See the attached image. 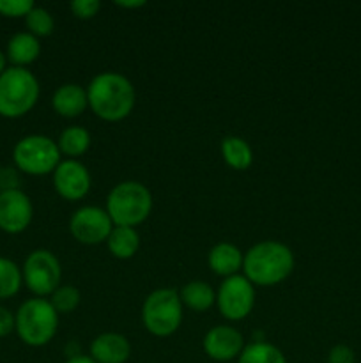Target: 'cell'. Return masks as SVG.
<instances>
[{"label":"cell","instance_id":"obj_1","mask_svg":"<svg viewBox=\"0 0 361 363\" xmlns=\"http://www.w3.org/2000/svg\"><path fill=\"white\" fill-rule=\"evenodd\" d=\"M88 108L103 121L119 123L126 119L137 103V91L127 77L117 71H101L87 87Z\"/></svg>","mask_w":361,"mask_h":363},{"label":"cell","instance_id":"obj_2","mask_svg":"<svg viewBox=\"0 0 361 363\" xmlns=\"http://www.w3.org/2000/svg\"><path fill=\"white\" fill-rule=\"evenodd\" d=\"M294 252L275 240L258 241L248 248L243 259V275L253 286L273 287L285 282L294 272Z\"/></svg>","mask_w":361,"mask_h":363},{"label":"cell","instance_id":"obj_3","mask_svg":"<svg viewBox=\"0 0 361 363\" xmlns=\"http://www.w3.org/2000/svg\"><path fill=\"white\" fill-rule=\"evenodd\" d=\"M152 194L140 181H120L106 197V213L113 225L137 227L152 213Z\"/></svg>","mask_w":361,"mask_h":363},{"label":"cell","instance_id":"obj_4","mask_svg":"<svg viewBox=\"0 0 361 363\" xmlns=\"http://www.w3.org/2000/svg\"><path fill=\"white\" fill-rule=\"evenodd\" d=\"M59 330V314L48 298H30L14 314V332L23 344L42 347L53 340Z\"/></svg>","mask_w":361,"mask_h":363},{"label":"cell","instance_id":"obj_5","mask_svg":"<svg viewBox=\"0 0 361 363\" xmlns=\"http://www.w3.org/2000/svg\"><path fill=\"white\" fill-rule=\"evenodd\" d=\"M41 87L35 74L27 67L9 66L0 74V116L18 119L38 103Z\"/></svg>","mask_w":361,"mask_h":363},{"label":"cell","instance_id":"obj_6","mask_svg":"<svg viewBox=\"0 0 361 363\" xmlns=\"http://www.w3.org/2000/svg\"><path fill=\"white\" fill-rule=\"evenodd\" d=\"M184 307L179 293L172 287H161L147 294L142 305V323L154 337H170L183 325Z\"/></svg>","mask_w":361,"mask_h":363},{"label":"cell","instance_id":"obj_7","mask_svg":"<svg viewBox=\"0 0 361 363\" xmlns=\"http://www.w3.org/2000/svg\"><path fill=\"white\" fill-rule=\"evenodd\" d=\"M13 162L14 167L27 176H48L62 162V155L57 140L34 133L20 138L14 144Z\"/></svg>","mask_w":361,"mask_h":363},{"label":"cell","instance_id":"obj_8","mask_svg":"<svg viewBox=\"0 0 361 363\" xmlns=\"http://www.w3.org/2000/svg\"><path fill=\"white\" fill-rule=\"evenodd\" d=\"M21 275L27 289L35 298L52 296L62 280V266L57 255L46 248L32 250L21 266Z\"/></svg>","mask_w":361,"mask_h":363},{"label":"cell","instance_id":"obj_9","mask_svg":"<svg viewBox=\"0 0 361 363\" xmlns=\"http://www.w3.org/2000/svg\"><path fill=\"white\" fill-rule=\"evenodd\" d=\"M216 307L227 321H243L255 307V286L241 273L223 279L216 291Z\"/></svg>","mask_w":361,"mask_h":363},{"label":"cell","instance_id":"obj_10","mask_svg":"<svg viewBox=\"0 0 361 363\" xmlns=\"http://www.w3.org/2000/svg\"><path fill=\"white\" fill-rule=\"evenodd\" d=\"M112 229L113 223L108 213L99 206H81L69 218L71 236L81 245L106 243Z\"/></svg>","mask_w":361,"mask_h":363},{"label":"cell","instance_id":"obj_11","mask_svg":"<svg viewBox=\"0 0 361 363\" xmlns=\"http://www.w3.org/2000/svg\"><path fill=\"white\" fill-rule=\"evenodd\" d=\"M34 218V204L23 190L0 191V230L21 234Z\"/></svg>","mask_w":361,"mask_h":363},{"label":"cell","instance_id":"obj_12","mask_svg":"<svg viewBox=\"0 0 361 363\" xmlns=\"http://www.w3.org/2000/svg\"><path fill=\"white\" fill-rule=\"evenodd\" d=\"M52 176L53 188L66 201H81L91 191V172L80 160H62Z\"/></svg>","mask_w":361,"mask_h":363},{"label":"cell","instance_id":"obj_13","mask_svg":"<svg viewBox=\"0 0 361 363\" xmlns=\"http://www.w3.org/2000/svg\"><path fill=\"white\" fill-rule=\"evenodd\" d=\"M244 337L237 328L229 325H216L202 339V350L214 362H232L244 350Z\"/></svg>","mask_w":361,"mask_h":363},{"label":"cell","instance_id":"obj_14","mask_svg":"<svg viewBox=\"0 0 361 363\" xmlns=\"http://www.w3.org/2000/svg\"><path fill=\"white\" fill-rule=\"evenodd\" d=\"M88 357L96 363H126L131 357V344L120 333H101L92 339Z\"/></svg>","mask_w":361,"mask_h":363},{"label":"cell","instance_id":"obj_15","mask_svg":"<svg viewBox=\"0 0 361 363\" xmlns=\"http://www.w3.org/2000/svg\"><path fill=\"white\" fill-rule=\"evenodd\" d=\"M52 106L59 116L67 117V119L81 116L88 108L87 89L74 82L59 85L52 96Z\"/></svg>","mask_w":361,"mask_h":363},{"label":"cell","instance_id":"obj_16","mask_svg":"<svg viewBox=\"0 0 361 363\" xmlns=\"http://www.w3.org/2000/svg\"><path fill=\"white\" fill-rule=\"evenodd\" d=\"M244 254L239 247L230 241H219L209 250L207 264L218 277L229 279V277L239 275V269H243Z\"/></svg>","mask_w":361,"mask_h":363},{"label":"cell","instance_id":"obj_17","mask_svg":"<svg viewBox=\"0 0 361 363\" xmlns=\"http://www.w3.org/2000/svg\"><path fill=\"white\" fill-rule=\"evenodd\" d=\"M41 53V43L30 32H16L9 38L6 46V55L11 66L27 67L32 62H35Z\"/></svg>","mask_w":361,"mask_h":363},{"label":"cell","instance_id":"obj_18","mask_svg":"<svg viewBox=\"0 0 361 363\" xmlns=\"http://www.w3.org/2000/svg\"><path fill=\"white\" fill-rule=\"evenodd\" d=\"M106 247L113 257L127 261V259L134 257V254L140 248V234L134 227L113 225L112 233L106 240Z\"/></svg>","mask_w":361,"mask_h":363},{"label":"cell","instance_id":"obj_19","mask_svg":"<svg viewBox=\"0 0 361 363\" xmlns=\"http://www.w3.org/2000/svg\"><path fill=\"white\" fill-rule=\"evenodd\" d=\"M92 137L88 133L87 128L78 126H67L60 131L59 138H57V145H59L60 155L67 156L69 160H78V156L85 155L91 147Z\"/></svg>","mask_w":361,"mask_h":363},{"label":"cell","instance_id":"obj_20","mask_svg":"<svg viewBox=\"0 0 361 363\" xmlns=\"http://www.w3.org/2000/svg\"><path fill=\"white\" fill-rule=\"evenodd\" d=\"M183 307L193 312H205L216 305V291L204 280H191L179 293Z\"/></svg>","mask_w":361,"mask_h":363},{"label":"cell","instance_id":"obj_21","mask_svg":"<svg viewBox=\"0 0 361 363\" xmlns=\"http://www.w3.org/2000/svg\"><path fill=\"white\" fill-rule=\"evenodd\" d=\"M222 156L223 162L234 170H246L253 163V151L244 138L237 135H230L222 140Z\"/></svg>","mask_w":361,"mask_h":363},{"label":"cell","instance_id":"obj_22","mask_svg":"<svg viewBox=\"0 0 361 363\" xmlns=\"http://www.w3.org/2000/svg\"><path fill=\"white\" fill-rule=\"evenodd\" d=\"M237 363H287V358L275 344L257 340V342L244 346L243 353L237 358Z\"/></svg>","mask_w":361,"mask_h":363},{"label":"cell","instance_id":"obj_23","mask_svg":"<svg viewBox=\"0 0 361 363\" xmlns=\"http://www.w3.org/2000/svg\"><path fill=\"white\" fill-rule=\"evenodd\" d=\"M23 286L21 268L7 257H0V300L16 296Z\"/></svg>","mask_w":361,"mask_h":363},{"label":"cell","instance_id":"obj_24","mask_svg":"<svg viewBox=\"0 0 361 363\" xmlns=\"http://www.w3.org/2000/svg\"><path fill=\"white\" fill-rule=\"evenodd\" d=\"M52 307L55 308L57 314H71L78 308L81 301V293L78 287L71 286V284H60L52 296L48 298Z\"/></svg>","mask_w":361,"mask_h":363},{"label":"cell","instance_id":"obj_25","mask_svg":"<svg viewBox=\"0 0 361 363\" xmlns=\"http://www.w3.org/2000/svg\"><path fill=\"white\" fill-rule=\"evenodd\" d=\"M25 25H27V32H30L35 38H46L55 28V20H53L52 13L46 7L34 6L30 13L25 16Z\"/></svg>","mask_w":361,"mask_h":363},{"label":"cell","instance_id":"obj_26","mask_svg":"<svg viewBox=\"0 0 361 363\" xmlns=\"http://www.w3.org/2000/svg\"><path fill=\"white\" fill-rule=\"evenodd\" d=\"M34 6L32 0H0V16L25 18Z\"/></svg>","mask_w":361,"mask_h":363},{"label":"cell","instance_id":"obj_27","mask_svg":"<svg viewBox=\"0 0 361 363\" xmlns=\"http://www.w3.org/2000/svg\"><path fill=\"white\" fill-rule=\"evenodd\" d=\"M69 7L76 18H80V20H91L101 9V2L99 0H73Z\"/></svg>","mask_w":361,"mask_h":363},{"label":"cell","instance_id":"obj_28","mask_svg":"<svg viewBox=\"0 0 361 363\" xmlns=\"http://www.w3.org/2000/svg\"><path fill=\"white\" fill-rule=\"evenodd\" d=\"M20 170L16 167H0V191L4 190H20Z\"/></svg>","mask_w":361,"mask_h":363},{"label":"cell","instance_id":"obj_29","mask_svg":"<svg viewBox=\"0 0 361 363\" xmlns=\"http://www.w3.org/2000/svg\"><path fill=\"white\" fill-rule=\"evenodd\" d=\"M356 362V354L345 344H336L329 350L328 363H354Z\"/></svg>","mask_w":361,"mask_h":363},{"label":"cell","instance_id":"obj_30","mask_svg":"<svg viewBox=\"0 0 361 363\" xmlns=\"http://www.w3.org/2000/svg\"><path fill=\"white\" fill-rule=\"evenodd\" d=\"M14 332V314L7 307L0 305V339Z\"/></svg>","mask_w":361,"mask_h":363},{"label":"cell","instance_id":"obj_31","mask_svg":"<svg viewBox=\"0 0 361 363\" xmlns=\"http://www.w3.org/2000/svg\"><path fill=\"white\" fill-rule=\"evenodd\" d=\"M117 6L124 7V9H133V7L145 6V0H117Z\"/></svg>","mask_w":361,"mask_h":363},{"label":"cell","instance_id":"obj_32","mask_svg":"<svg viewBox=\"0 0 361 363\" xmlns=\"http://www.w3.org/2000/svg\"><path fill=\"white\" fill-rule=\"evenodd\" d=\"M64 363H96L88 354H73V357L67 358Z\"/></svg>","mask_w":361,"mask_h":363},{"label":"cell","instance_id":"obj_33","mask_svg":"<svg viewBox=\"0 0 361 363\" xmlns=\"http://www.w3.org/2000/svg\"><path fill=\"white\" fill-rule=\"evenodd\" d=\"M7 62H9V60H7L6 52H2V50H0V74H2L7 67H9L7 66Z\"/></svg>","mask_w":361,"mask_h":363}]
</instances>
